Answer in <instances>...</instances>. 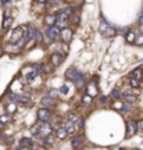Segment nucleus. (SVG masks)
Segmentation results:
<instances>
[{
    "label": "nucleus",
    "mask_w": 143,
    "mask_h": 150,
    "mask_svg": "<svg viewBox=\"0 0 143 150\" xmlns=\"http://www.w3.org/2000/svg\"><path fill=\"white\" fill-rule=\"evenodd\" d=\"M86 95H89L90 97H93L95 95H97V88H96V83L90 82L89 85L86 86Z\"/></svg>",
    "instance_id": "obj_9"
},
{
    "label": "nucleus",
    "mask_w": 143,
    "mask_h": 150,
    "mask_svg": "<svg viewBox=\"0 0 143 150\" xmlns=\"http://www.w3.org/2000/svg\"><path fill=\"white\" fill-rule=\"evenodd\" d=\"M128 127V135L129 136H133V135L136 134V131H138V125H136V121H133V120H129L127 124Z\"/></svg>",
    "instance_id": "obj_6"
},
{
    "label": "nucleus",
    "mask_w": 143,
    "mask_h": 150,
    "mask_svg": "<svg viewBox=\"0 0 143 150\" xmlns=\"http://www.w3.org/2000/svg\"><path fill=\"white\" fill-rule=\"evenodd\" d=\"M36 75H38V71H32L31 75H28V81H32L35 76H36Z\"/></svg>",
    "instance_id": "obj_32"
},
{
    "label": "nucleus",
    "mask_w": 143,
    "mask_h": 150,
    "mask_svg": "<svg viewBox=\"0 0 143 150\" xmlns=\"http://www.w3.org/2000/svg\"><path fill=\"white\" fill-rule=\"evenodd\" d=\"M10 120H11L10 115H1V117H0V122L4 124V122H7V121H10Z\"/></svg>",
    "instance_id": "obj_27"
},
{
    "label": "nucleus",
    "mask_w": 143,
    "mask_h": 150,
    "mask_svg": "<svg viewBox=\"0 0 143 150\" xmlns=\"http://www.w3.org/2000/svg\"><path fill=\"white\" fill-rule=\"evenodd\" d=\"M45 22H46V25H49V27L54 25V24H56V16H53V14H47V16L45 17Z\"/></svg>",
    "instance_id": "obj_16"
},
{
    "label": "nucleus",
    "mask_w": 143,
    "mask_h": 150,
    "mask_svg": "<svg viewBox=\"0 0 143 150\" xmlns=\"http://www.w3.org/2000/svg\"><path fill=\"white\" fill-rule=\"evenodd\" d=\"M33 39H35L36 42H42L43 40V33L36 29V31H35V35H33Z\"/></svg>",
    "instance_id": "obj_22"
},
{
    "label": "nucleus",
    "mask_w": 143,
    "mask_h": 150,
    "mask_svg": "<svg viewBox=\"0 0 143 150\" xmlns=\"http://www.w3.org/2000/svg\"><path fill=\"white\" fill-rule=\"evenodd\" d=\"M60 93H63V95H67L68 93V86L67 85H63L60 88Z\"/></svg>",
    "instance_id": "obj_31"
},
{
    "label": "nucleus",
    "mask_w": 143,
    "mask_h": 150,
    "mask_svg": "<svg viewBox=\"0 0 143 150\" xmlns=\"http://www.w3.org/2000/svg\"><path fill=\"white\" fill-rule=\"evenodd\" d=\"M32 145H33V140H32L31 138H22L21 142H20V146H21L22 149H24V147H31Z\"/></svg>",
    "instance_id": "obj_15"
},
{
    "label": "nucleus",
    "mask_w": 143,
    "mask_h": 150,
    "mask_svg": "<svg viewBox=\"0 0 143 150\" xmlns=\"http://www.w3.org/2000/svg\"><path fill=\"white\" fill-rule=\"evenodd\" d=\"M78 75H79V71H78V70H74V68H69V70L65 72V76H67V79H71L72 82L76 79V76H78Z\"/></svg>",
    "instance_id": "obj_10"
},
{
    "label": "nucleus",
    "mask_w": 143,
    "mask_h": 150,
    "mask_svg": "<svg viewBox=\"0 0 143 150\" xmlns=\"http://www.w3.org/2000/svg\"><path fill=\"white\" fill-rule=\"evenodd\" d=\"M60 29H58L56 25H52V27H47V36L50 38L49 40H54V39H57L60 36Z\"/></svg>",
    "instance_id": "obj_3"
},
{
    "label": "nucleus",
    "mask_w": 143,
    "mask_h": 150,
    "mask_svg": "<svg viewBox=\"0 0 143 150\" xmlns=\"http://www.w3.org/2000/svg\"><path fill=\"white\" fill-rule=\"evenodd\" d=\"M11 99L17 100L18 103H24V104H25V103H29V97H28V96H14V95H13V96H11Z\"/></svg>",
    "instance_id": "obj_17"
},
{
    "label": "nucleus",
    "mask_w": 143,
    "mask_h": 150,
    "mask_svg": "<svg viewBox=\"0 0 143 150\" xmlns=\"http://www.w3.org/2000/svg\"><path fill=\"white\" fill-rule=\"evenodd\" d=\"M38 129H39V132H38V138H46V136H49V135H52V127L49 125L47 122H45L43 125H40V127H38Z\"/></svg>",
    "instance_id": "obj_1"
},
{
    "label": "nucleus",
    "mask_w": 143,
    "mask_h": 150,
    "mask_svg": "<svg viewBox=\"0 0 143 150\" xmlns=\"http://www.w3.org/2000/svg\"><path fill=\"white\" fill-rule=\"evenodd\" d=\"M100 103H106V97H101V99H100Z\"/></svg>",
    "instance_id": "obj_37"
},
{
    "label": "nucleus",
    "mask_w": 143,
    "mask_h": 150,
    "mask_svg": "<svg viewBox=\"0 0 143 150\" xmlns=\"http://www.w3.org/2000/svg\"><path fill=\"white\" fill-rule=\"evenodd\" d=\"M139 22H140V24H143V14L139 17Z\"/></svg>",
    "instance_id": "obj_36"
},
{
    "label": "nucleus",
    "mask_w": 143,
    "mask_h": 150,
    "mask_svg": "<svg viewBox=\"0 0 143 150\" xmlns=\"http://www.w3.org/2000/svg\"><path fill=\"white\" fill-rule=\"evenodd\" d=\"M22 150H35V149H32V147H24Z\"/></svg>",
    "instance_id": "obj_39"
},
{
    "label": "nucleus",
    "mask_w": 143,
    "mask_h": 150,
    "mask_svg": "<svg viewBox=\"0 0 143 150\" xmlns=\"http://www.w3.org/2000/svg\"><path fill=\"white\" fill-rule=\"evenodd\" d=\"M38 118L42 121V122H47L49 120L52 118V112L49 108H39L38 111Z\"/></svg>",
    "instance_id": "obj_2"
},
{
    "label": "nucleus",
    "mask_w": 143,
    "mask_h": 150,
    "mask_svg": "<svg viewBox=\"0 0 143 150\" xmlns=\"http://www.w3.org/2000/svg\"><path fill=\"white\" fill-rule=\"evenodd\" d=\"M82 102L85 103V104H89V103L92 102V97H90L89 95H85V96L82 97Z\"/></svg>",
    "instance_id": "obj_26"
},
{
    "label": "nucleus",
    "mask_w": 143,
    "mask_h": 150,
    "mask_svg": "<svg viewBox=\"0 0 143 150\" xmlns=\"http://www.w3.org/2000/svg\"><path fill=\"white\" fill-rule=\"evenodd\" d=\"M38 1H40V3H45V1H46V0H38Z\"/></svg>",
    "instance_id": "obj_40"
},
{
    "label": "nucleus",
    "mask_w": 143,
    "mask_h": 150,
    "mask_svg": "<svg viewBox=\"0 0 143 150\" xmlns=\"http://www.w3.org/2000/svg\"><path fill=\"white\" fill-rule=\"evenodd\" d=\"M124 97H125V100L129 102V103H135L136 100H138L136 95H133L132 92H125V93H124Z\"/></svg>",
    "instance_id": "obj_14"
},
{
    "label": "nucleus",
    "mask_w": 143,
    "mask_h": 150,
    "mask_svg": "<svg viewBox=\"0 0 143 150\" xmlns=\"http://www.w3.org/2000/svg\"><path fill=\"white\" fill-rule=\"evenodd\" d=\"M133 150H140V149H133Z\"/></svg>",
    "instance_id": "obj_42"
},
{
    "label": "nucleus",
    "mask_w": 143,
    "mask_h": 150,
    "mask_svg": "<svg viewBox=\"0 0 143 150\" xmlns=\"http://www.w3.org/2000/svg\"><path fill=\"white\" fill-rule=\"evenodd\" d=\"M60 36H63V39L65 40V42H69V40H71V38H72V31H71L69 28L61 29V32H60Z\"/></svg>",
    "instance_id": "obj_8"
},
{
    "label": "nucleus",
    "mask_w": 143,
    "mask_h": 150,
    "mask_svg": "<svg viewBox=\"0 0 143 150\" xmlns=\"http://www.w3.org/2000/svg\"><path fill=\"white\" fill-rule=\"evenodd\" d=\"M136 125H138L139 131H140V132H143V120H142V121H139V122H136Z\"/></svg>",
    "instance_id": "obj_33"
},
{
    "label": "nucleus",
    "mask_w": 143,
    "mask_h": 150,
    "mask_svg": "<svg viewBox=\"0 0 143 150\" xmlns=\"http://www.w3.org/2000/svg\"><path fill=\"white\" fill-rule=\"evenodd\" d=\"M71 145H72L74 149L81 147V146L84 145V138H82V136H75L74 139H72V142H71Z\"/></svg>",
    "instance_id": "obj_12"
},
{
    "label": "nucleus",
    "mask_w": 143,
    "mask_h": 150,
    "mask_svg": "<svg viewBox=\"0 0 143 150\" xmlns=\"http://www.w3.org/2000/svg\"><path fill=\"white\" fill-rule=\"evenodd\" d=\"M18 45H13V46H7V50H8V52H17V50H18Z\"/></svg>",
    "instance_id": "obj_28"
},
{
    "label": "nucleus",
    "mask_w": 143,
    "mask_h": 150,
    "mask_svg": "<svg viewBox=\"0 0 143 150\" xmlns=\"http://www.w3.org/2000/svg\"><path fill=\"white\" fill-rule=\"evenodd\" d=\"M129 85L132 86L133 89H138V88H140V81L133 79V78H129Z\"/></svg>",
    "instance_id": "obj_21"
},
{
    "label": "nucleus",
    "mask_w": 143,
    "mask_h": 150,
    "mask_svg": "<svg viewBox=\"0 0 143 150\" xmlns=\"http://www.w3.org/2000/svg\"><path fill=\"white\" fill-rule=\"evenodd\" d=\"M111 97L114 99V100H118V99L121 97V92L118 91V89H113V92H111Z\"/></svg>",
    "instance_id": "obj_24"
},
{
    "label": "nucleus",
    "mask_w": 143,
    "mask_h": 150,
    "mask_svg": "<svg viewBox=\"0 0 143 150\" xmlns=\"http://www.w3.org/2000/svg\"><path fill=\"white\" fill-rule=\"evenodd\" d=\"M11 24H13V17H7L4 20V22H3V28H10L11 27Z\"/></svg>",
    "instance_id": "obj_23"
},
{
    "label": "nucleus",
    "mask_w": 143,
    "mask_h": 150,
    "mask_svg": "<svg viewBox=\"0 0 143 150\" xmlns=\"http://www.w3.org/2000/svg\"><path fill=\"white\" fill-rule=\"evenodd\" d=\"M52 1H54V0H52Z\"/></svg>",
    "instance_id": "obj_43"
},
{
    "label": "nucleus",
    "mask_w": 143,
    "mask_h": 150,
    "mask_svg": "<svg viewBox=\"0 0 143 150\" xmlns=\"http://www.w3.org/2000/svg\"><path fill=\"white\" fill-rule=\"evenodd\" d=\"M53 104H54V100L49 96L42 97V100H40V106H42V108H49V107H52Z\"/></svg>",
    "instance_id": "obj_7"
},
{
    "label": "nucleus",
    "mask_w": 143,
    "mask_h": 150,
    "mask_svg": "<svg viewBox=\"0 0 143 150\" xmlns=\"http://www.w3.org/2000/svg\"><path fill=\"white\" fill-rule=\"evenodd\" d=\"M64 128L67 131V134H74L75 129H76V125H75V124H71V122H67Z\"/></svg>",
    "instance_id": "obj_18"
},
{
    "label": "nucleus",
    "mask_w": 143,
    "mask_h": 150,
    "mask_svg": "<svg viewBox=\"0 0 143 150\" xmlns=\"http://www.w3.org/2000/svg\"><path fill=\"white\" fill-rule=\"evenodd\" d=\"M133 43H136V45H143V35H140V36H136V39L133 40Z\"/></svg>",
    "instance_id": "obj_29"
},
{
    "label": "nucleus",
    "mask_w": 143,
    "mask_h": 150,
    "mask_svg": "<svg viewBox=\"0 0 143 150\" xmlns=\"http://www.w3.org/2000/svg\"><path fill=\"white\" fill-rule=\"evenodd\" d=\"M78 120H79V117H78L76 114H69L68 118H67V122H71V124H75V125H76Z\"/></svg>",
    "instance_id": "obj_20"
},
{
    "label": "nucleus",
    "mask_w": 143,
    "mask_h": 150,
    "mask_svg": "<svg viewBox=\"0 0 143 150\" xmlns=\"http://www.w3.org/2000/svg\"><path fill=\"white\" fill-rule=\"evenodd\" d=\"M74 83L76 88H81V86L84 85V74H82V72H79V75L76 76V79L74 81Z\"/></svg>",
    "instance_id": "obj_19"
},
{
    "label": "nucleus",
    "mask_w": 143,
    "mask_h": 150,
    "mask_svg": "<svg viewBox=\"0 0 143 150\" xmlns=\"http://www.w3.org/2000/svg\"><path fill=\"white\" fill-rule=\"evenodd\" d=\"M22 38V28H16L13 32H11V35H10V40L13 43H18L20 42V39Z\"/></svg>",
    "instance_id": "obj_4"
},
{
    "label": "nucleus",
    "mask_w": 143,
    "mask_h": 150,
    "mask_svg": "<svg viewBox=\"0 0 143 150\" xmlns=\"http://www.w3.org/2000/svg\"><path fill=\"white\" fill-rule=\"evenodd\" d=\"M143 76V70L142 68H136V70H133L132 72H131V75H129V78H133V79H138L140 81Z\"/></svg>",
    "instance_id": "obj_11"
},
{
    "label": "nucleus",
    "mask_w": 143,
    "mask_h": 150,
    "mask_svg": "<svg viewBox=\"0 0 143 150\" xmlns=\"http://www.w3.org/2000/svg\"><path fill=\"white\" fill-rule=\"evenodd\" d=\"M10 1H11V0H1V3H3V4H8Z\"/></svg>",
    "instance_id": "obj_35"
},
{
    "label": "nucleus",
    "mask_w": 143,
    "mask_h": 150,
    "mask_svg": "<svg viewBox=\"0 0 143 150\" xmlns=\"http://www.w3.org/2000/svg\"><path fill=\"white\" fill-rule=\"evenodd\" d=\"M47 96H49V97H52V99L54 100V99H56V97L58 96V92H57V91H54V89H52V91L49 92V95H47Z\"/></svg>",
    "instance_id": "obj_25"
},
{
    "label": "nucleus",
    "mask_w": 143,
    "mask_h": 150,
    "mask_svg": "<svg viewBox=\"0 0 143 150\" xmlns=\"http://www.w3.org/2000/svg\"><path fill=\"white\" fill-rule=\"evenodd\" d=\"M56 135H57V138L58 139H65V138H67V131H65V128H64V127H58L57 129H56Z\"/></svg>",
    "instance_id": "obj_13"
},
{
    "label": "nucleus",
    "mask_w": 143,
    "mask_h": 150,
    "mask_svg": "<svg viewBox=\"0 0 143 150\" xmlns=\"http://www.w3.org/2000/svg\"><path fill=\"white\" fill-rule=\"evenodd\" d=\"M139 28H140V32H142V35H143V24H140V27Z\"/></svg>",
    "instance_id": "obj_38"
},
{
    "label": "nucleus",
    "mask_w": 143,
    "mask_h": 150,
    "mask_svg": "<svg viewBox=\"0 0 143 150\" xmlns=\"http://www.w3.org/2000/svg\"><path fill=\"white\" fill-rule=\"evenodd\" d=\"M127 40L128 42H133V40H135V35H133L132 32H128L127 33Z\"/></svg>",
    "instance_id": "obj_30"
},
{
    "label": "nucleus",
    "mask_w": 143,
    "mask_h": 150,
    "mask_svg": "<svg viewBox=\"0 0 143 150\" xmlns=\"http://www.w3.org/2000/svg\"><path fill=\"white\" fill-rule=\"evenodd\" d=\"M72 21H74L75 24H78V22H79V16H78V14H75V17L72 16Z\"/></svg>",
    "instance_id": "obj_34"
},
{
    "label": "nucleus",
    "mask_w": 143,
    "mask_h": 150,
    "mask_svg": "<svg viewBox=\"0 0 143 150\" xmlns=\"http://www.w3.org/2000/svg\"><path fill=\"white\" fill-rule=\"evenodd\" d=\"M50 63H52L53 67H58V65L63 63V56L60 53H53L52 57H50Z\"/></svg>",
    "instance_id": "obj_5"
},
{
    "label": "nucleus",
    "mask_w": 143,
    "mask_h": 150,
    "mask_svg": "<svg viewBox=\"0 0 143 150\" xmlns=\"http://www.w3.org/2000/svg\"><path fill=\"white\" fill-rule=\"evenodd\" d=\"M0 128H3V124H1V122H0Z\"/></svg>",
    "instance_id": "obj_41"
}]
</instances>
